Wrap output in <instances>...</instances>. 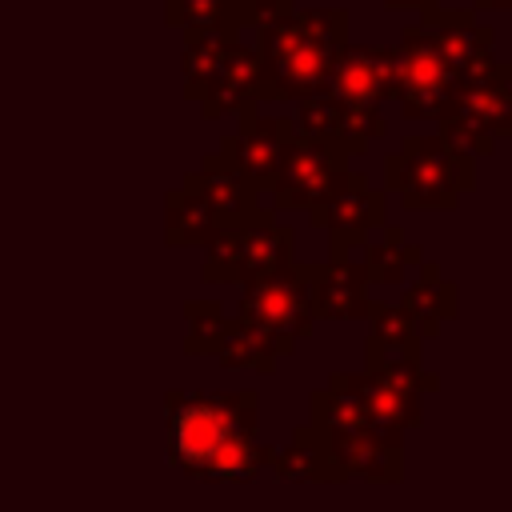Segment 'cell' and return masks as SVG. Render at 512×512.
Returning <instances> with one entry per match:
<instances>
[{
  "mask_svg": "<svg viewBox=\"0 0 512 512\" xmlns=\"http://www.w3.org/2000/svg\"><path fill=\"white\" fill-rule=\"evenodd\" d=\"M168 460L200 480H252L264 464V448L256 440L260 416L252 392L204 396V392H168Z\"/></svg>",
  "mask_w": 512,
  "mask_h": 512,
  "instance_id": "1",
  "label": "cell"
},
{
  "mask_svg": "<svg viewBox=\"0 0 512 512\" xmlns=\"http://www.w3.org/2000/svg\"><path fill=\"white\" fill-rule=\"evenodd\" d=\"M332 40L320 16H300L268 40V68L280 72L284 88H312L332 64Z\"/></svg>",
  "mask_w": 512,
  "mask_h": 512,
  "instance_id": "2",
  "label": "cell"
},
{
  "mask_svg": "<svg viewBox=\"0 0 512 512\" xmlns=\"http://www.w3.org/2000/svg\"><path fill=\"white\" fill-rule=\"evenodd\" d=\"M244 324L280 348H292V332L308 328V300L304 288L292 280H260L244 296Z\"/></svg>",
  "mask_w": 512,
  "mask_h": 512,
  "instance_id": "3",
  "label": "cell"
},
{
  "mask_svg": "<svg viewBox=\"0 0 512 512\" xmlns=\"http://www.w3.org/2000/svg\"><path fill=\"white\" fill-rule=\"evenodd\" d=\"M272 464H276V476L280 480H336L332 460H328V448H324L320 432H312V428L296 432V440L284 452H276Z\"/></svg>",
  "mask_w": 512,
  "mask_h": 512,
  "instance_id": "4",
  "label": "cell"
},
{
  "mask_svg": "<svg viewBox=\"0 0 512 512\" xmlns=\"http://www.w3.org/2000/svg\"><path fill=\"white\" fill-rule=\"evenodd\" d=\"M340 88L352 100H372V92H376V68L364 64V52H352V60L340 72Z\"/></svg>",
  "mask_w": 512,
  "mask_h": 512,
  "instance_id": "5",
  "label": "cell"
}]
</instances>
